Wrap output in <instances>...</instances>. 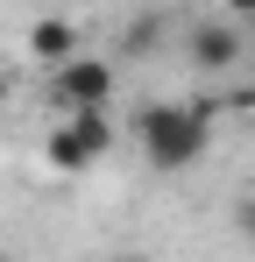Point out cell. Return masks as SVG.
I'll list each match as a JSON object with an SVG mask.
<instances>
[{
    "label": "cell",
    "instance_id": "8fae6325",
    "mask_svg": "<svg viewBox=\"0 0 255 262\" xmlns=\"http://www.w3.org/2000/svg\"><path fill=\"white\" fill-rule=\"evenodd\" d=\"M248 99H255V92H248Z\"/></svg>",
    "mask_w": 255,
    "mask_h": 262
},
{
    "label": "cell",
    "instance_id": "6da1fadb",
    "mask_svg": "<svg viewBox=\"0 0 255 262\" xmlns=\"http://www.w3.org/2000/svg\"><path fill=\"white\" fill-rule=\"evenodd\" d=\"M135 149L149 170H192L213 149V106L206 99H149L135 114Z\"/></svg>",
    "mask_w": 255,
    "mask_h": 262
},
{
    "label": "cell",
    "instance_id": "9c48e42d",
    "mask_svg": "<svg viewBox=\"0 0 255 262\" xmlns=\"http://www.w3.org/2000/svg\"><path fill=\"white\" fill-rule=\"evenodd\" d=\"M0 106H7V71H0Z\"/></svg>",
    "mask_w": 255,
    "mask_h": 262
},
{
    "label": "cell",
    "instance_id": "52a82bcc",
    "mask_svg": "<svg viewBox=\"0 0 255 262\" xmlns=\"http://www.w3.org/2000/svg\"><path fill=\"white\" fill-rule=\"evenodd\" d=\"M234 227H241V241H255V191L241 199V206H234Z\"/></svg>",
    "mask_w": 255,
    "mask_h": 262
},
{
    "label": "cell",
    "instance_id": "277c9868",
    "mask_svg": "<svg viewBox=\"0 0 255 262\" xmlns=\"http://www.w3.org/2000/svg\"><path fill=\"white\" fill-rule=\"evenodd\" d=\"M241 50H248V29H241L234 14H220V21H192V29H184V57H192V71H234Z\"/></svg>",
    "mask_w": 255,
    "mask_h": 262
},
{
    "label": "cell",
    "instance_id": "3957f363",
    "mask_svg": "<svg viewBox=\"0 0 255 262\" xmlns=\"http://www.w3.org/2000/svg\"><path fill=\"white\" fill-rule=\"evenodd\" d=\"M50 99L64 114H107L114 106V64L107 57H71L64 71H50Z\"/></svg>",
    "mask_w": 255,
    "mask_h": 262
},
{
    "label": "cell",
    "instance_id": "5b68a950",
    "mask_svg": "<svg viewBox=\"0 0 255 262\" xmlns=\"http://www.w3.org/2000/svg\"><path fill=\"white\" fill-rule=\"evenodd\" d=\"M22 57H36L42 71H64L71 57H85L78 21H64V14H42V21H29V29H22Z\"/></svg>",
    "mask_w": 255,
    "mask_h": 262
},
{
    "label": "cell",
    "instance_id": "ba28073f",
    "mask_svg": "<svg viewBox=\"0 0 255 262\" xmlns=\"http://www.w3.org/2000/svg\"><path fill=\"white\" fill-rule=\"evenodd\" d=\"M220 14H234L241 29H255V0H220Z\"/></svg>",
    "mask_w": 255,
    "mask_h": 262
},
{
    "label": "cell",
    "instance_id": "7a4b0ae2",
    "mask_svg": "<svg viewBox=\"0 0 255 262\" xmlns=\"http://www.w3.org/2000/svg\"><path fill=\"white\" fill-rule=\"evenodd\" d=\"M107 149H114V121H107V114H64L57 128L42 135V163H50V170H64V177L99 170V163H107Z\"/></svg>",
    "mask_w": 255,
    "mask_h": 262
},
{
    "label": "cell",
    "instance_id": "8992f818",
    "mask_svg": "<svg viewBox=\"0 0 255 262\" xmlns=\"http://www.w3.org/2000/svg\"><path fill=\"white\" fill-rule=\"evenodd\" d=\"M156 36H163L156 21H135V29H128V36H121V43L135 50V57H156Z\"/></svg>",
    "mask_w": 255,
    "mask_h": 262
},
{
    "label": "cell",
    "instance_id": "30bf717a",
    "mask_svg": "<svg viewBox=\"0 0 255 262\" xmlns=\"http://www.w3.org/2000/svg\"><path fill=\"white\" fill-rule=\"evenodd\" d=\"M114 262H149V255H114Z\"/></svg>",
    "mask_w": 255,
    "mask_h": 262
}]
</instances>
